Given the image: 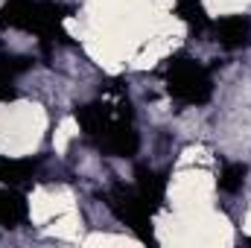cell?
Returning <instances> with one entry per match:
<instances>
[{
	"instance_id": "1",
	"label": "cell",
	"mask_w": 251,
	"mask_h": 248,
	"mask_svg": "<svg viewBox=\"0 0 251 248\" xmlns=\"http://www.w3.org/2000/svg\"><path fill=\"white\" fill-rule=\"evenodd\" d=\"M64 6L47 0H6V6L0 9V26L38 32L41 38H62L59 26L64 21Z\"/></svg>"
},
{
	"instance_id": "6",
	"label": "cell",
	"mask_w": 251,
	"mask_h": 248,
	"mask_svg": "<svg viewBox=\"0 0 251 248\" xmlns=\"http://www.w3.org/2000/svg\"><path fill=\"white\" fill-rule=\"evenodd\" d=\"M26 219V201L15 187L0 190V228H15Z\"/></svg>"
},
{
	"instance_id": "8",
	"label": "cell",
	"mask_w": 251,
	"mask_h": 248,
	"mask_svg": "<svg viewBox=\"0 0 251 248\" xmlns=\"http://www.w3.org/2000/svg\"><path fill=\"white\" fill-rule=\"evenodd\" d=\"M246 164H225V170L219 173V190L222 193H237L246 181Z\"/></svg>"
},
{
	"instance_id": "7",
	"label": "cell",
	"mask_w": 251,
	"mask_h": 248,
	"mask_svg": "<svg viewBox=\"0 0 251 248\" xmlns=\"http://www.w3.org/2000/svg\"><path fill=\"white\" fill-rule=\"evenodd\" d=\"M137 193H140V198L149 204V210L155 213L158 210V204H161V198H164V190H167V181H164V175H158V173H152V170H137V187H134Z\"/></svg>"
},
{
	"instance_id": "9",
	"label": "cell",
	"mask_w": 251,
	"mask_h": 248,
	"mask_svg": "<svg viewBox=\"0 0 251 248\" xmlns=\"http://www.w3.org/2000/svg\"><path fill=\"white\" fill-rule=\"evenodd\" d=\"M176 12L187 21L190 26H196V29L207 26V15H204V9H201L199 0H178V3H176Z\"/></svg>"
},
{
	"instance_id": "3",
	"label": "cell",
	"mask_w": 251,
	"mask_h": 248,
	"mask_svg": "<svg viewBox=\"0 0 251 248\" xmlns=\"http://www.w3.org/2000/svg\"><path fill=\"white\" fill-rule=\"evenodd\" d=\"M105 204L111 207V213H114L120 222H126L140 240H149V237H152V225H149L152 210H149V204L140 198L137 190H128V187H123V184L111 187V190L105 193Z\"/></svg>"
},
{
	"instance_id": "4",
	"label": "cell",
	"mask_w": 251,
	"mask_h": 248,
	"mask_svg": "<svg viewBox=\"0 0 251 248\" xmlns=\"http://www.w3.org/2000/svg\"><path fill=\"white\" fill-rule=\"evenodd\" d=\"M102 152L117 155V158H131L137 152V131L131 128V117H120L108 125L97 140H94Z\"/></svg>"
},
{
	"instance_id": "2",
	"label": "cell",
	"mask_w": 251,
	"mask_h": 248,
	"mask_svg": "<svg viewBox=\"0 0 251 248\" xmlns=\"http://www.w3.org/2000/svg\"><path fill=\"white\" fill-rule=\"evenodd\" d=\"M167 88L178 102L187 105H201L210 99V76L201 64H196L193 59H173L167 67Z\"/></svg>"
},
{
	"instance_id": "5",
	"label": "cell",
	"mask_w": 251,
	"mask_h": 248,
	"mask_svg": "<svg viewBox=\"0 0 251 248\" xmlns=\"http://www.w3.org/2000/svg\"><path fill=\"white\" fill-rule=\"evenodd\" d=\"M216 41L222 44V47H228V50H237V47H246L251 38V24L246 18H240V15H234V18H222L219 24H216Z\"/></svg>"
},
{
	"instance_id": "10",
	"label": "cell",
	"mask_w": 251,
	"mask_h": 248,
	"mask_svg": "<svg viewBox=\"0 0 251 248\" xmlns=\"http://www.w3.org/2000/svg\"><path fill=\"white\" fill-rule=\"evenodd\" d=\"M12 97V88H9V79H6V70H0V99Z\"/></svg>"
}]
</instances>
